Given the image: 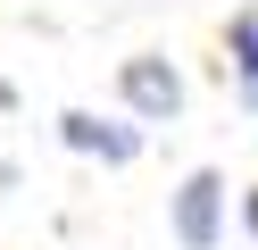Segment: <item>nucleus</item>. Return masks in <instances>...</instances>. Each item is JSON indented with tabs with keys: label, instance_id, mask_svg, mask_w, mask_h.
Returning a JSON list of instances; mask_svg holds the SVG:
<instances>
[{
	"label": "nucleus",
	"instance_id": "20e7f679",
	"mask_svg": "<svg viewBox=\"0 0 258 250\" xmlns=\"http://www.w3.org/2000/svg\"><path fill=\"white\" fill-rule=\"evenodd\" d=\"M225 42H233V75H241V100L258 109V9H241Z\"/></svg>",
	"mask_w": 258,
	"mask_h": 250
},
{
	"label": "nucleus",
	"instance_id": "7ed1b4c3",
	"mask_svg": "<svg viewBox=\"0 0 258 250\" xmlns=\"http://www.w3.org/2000/svg\"><path fill=\"white\" fill-rule=\"evenodd\" d=\"M58 142L84 150V159H100V167H125V159L142 150V133L117 125V117H92V109H58Z\"/></svg>",
	"mask_w": 258,
	"mask_h": 250
},
{
	"label": "nucleus",
	"instance_id": "f03ea898",
	"mask_svg": "<svg viewBox=\"0 0 258 250\" xmlns=\"http://www.w3.org/2000/svg\"><path fill=\"white\" fill-rule=\"evenodd\" d=\"M217 233H225V175L217 167H191L175 183V242L183 250H217Z\"/></svg>",
	"mask_w": 258,
	"mask_h": 250
},
{
	"label": "nucleus",
	"instance_id": "39448f33",
	"mask_svg": "<svg viewBox=\"0 0 258 250\" xmlns=\"http://www.w3.org/2000/svg\"><path fill=\"white\" fill-rule=\"evenodd\" d=\"M241 233L258 242V183H250V200H241Z\"/></svg>",
	"mask_w": 258,
	"mask_h": 250
},
{
	"label": "nucleus",
	"instance_id": "f257e3e1",
	"mask_svg": "<svg viewBox=\"0 0 258 250\" xmlns=\"http://www.w3.org/2000/svg\"><path fill=\"white\" fill-rule=\"evenodd\" d=\"M117 92H125V109L142 117V125H167V117H183V75H175V59H125L117 67Z\"/></svg>",
	"mask_w": 258,
	"mask_h": 250
}]
</instances>
